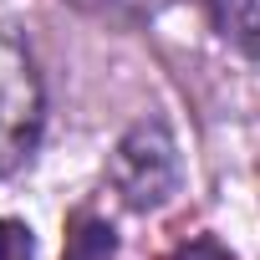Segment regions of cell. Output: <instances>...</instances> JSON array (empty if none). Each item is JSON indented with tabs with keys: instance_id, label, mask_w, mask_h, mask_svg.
<instances>
[{
	"instance_id": "obj_1",
	"label": "cell",
	"mask_w": 260,
	"mask_h": 260,
	"mask_svg": "<svg viewBox=\"0 0 260 260\" xmlns=\"http://www.w3.org/2000/svg\"><path fill=\"white\" fill-rule=\"evenodd\" d=\"M41 122H46V92L36 61L26 56L21 41L0 36V179L36 153Z\"/></svg>"
},
{
	"instance_id": "obj_2",
	"label": "cell",
	"mask_w": 260,
	"mask_h": 260,
	"mask_svg": "<svg viewBox=\"0 0 260 260\" xmlns=\"http://www.w3.org/2000/svg\"><path fill=\"white\" fill-rule=\"evenodd\" d=\"M112 189L122 194L127 209H158L174 189H179V148L169 138V127L158 117L138 122L112 153V169H107Z\"/></svg>"
},
{
	"instance_id": "obj_3",
	"label": "cell",
	"mask_w": 260,
	"mask_h": 260,
	"mask_svg": "<svg viewBox=\"0 0 260 260\" xmlns=\"http://www.w3.org/2000/svg\"><path fill=\"white\" fill-rule=\"evenodd\" d=\"M214 31L250 61H260V0H204Z\"/></svg>"
},
{
	"instance_id": "obj_4",
	"label": "cell",
	"mask_w": 260,
	"mask_h": 260,
	"mask_svg": "<svg viewBox=\"0 0 260 260\" xmlns=\"http://www.w3.org/2000/svg\"><path fill=\"white\" fill-rule=\"evenodd\" d=\"M67 260H117V240L102 219L92 214H77L72 219V245H67Z\"/></svg>"
},
{
	"instance_id": "obj_5",
	"label": "cell",
	"mask_w": 260,
	"mask_h": 260,
	"mask_svg": "<svg viewBox=\"0 0 260 260\" xmlns=\"http://www.w3.org/2000/svg\"><path fill=\"white\" fill-rule=\"evenodd\" d=\"M77 6H92V11L117 16V21H153V16H164L174 6V0H77Z\"/></svg>"
},
{
	"instance_id": "obj_6",
	"label": "cell",
	"mask_w": 260,
	"mask_h": 260,
	"mask_svg": "<svg viewBox=\"0 0 260 260\" xmlns=\"http://www.w3.org/2000/svg\"><path fill=\"white\" fill-rule=\"evenodd\" d=\"M0 260H31V230L0 219Z\"/></svg>"
},
{
	"instance_id": "obj_7",
	"label": "cell",
	"mask_w": 260,
	"mask_h": 260,
	"mask_svg": "<svg viewBox=\"0 0 260 260\" xmlns=\"http://www.w3.org/2000/svg\"><path fill=\"white\" fill-rule=\"evenodd\" d=\"M174 260H230V255H224V250H219L214 240H194V245H184V250H179Z\"/></svg>"
}]
</instances>
